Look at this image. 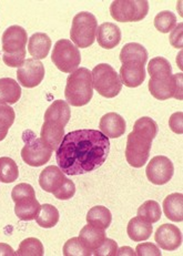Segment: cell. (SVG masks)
Returning a JSON list of instances; mask_svg holds the SVG:
<instances>
[{
    "label": "cell",
    "instance_id": "f546056e",
    "mask_svg": "<svg viewBox=\"0 0 183 256\" xmlns=\"http://www.w3.org/2000/svg\"><path fill=\"white\" fill-rule=\"evenodd\" d=\"M17 256H42L44 248L42 243L38 238H28L19 244Z\"/></svg>",
    "mask_w": 183,
    "mask_h": 256
},
{
    "label": "cell",
    "instance_id": "4dcf8cb0",
    "mask_svg": "<svg viewBox=\"0 0 183 256\" xmlns=\"http://www.w3.org/2000/svg\"><path fill=\"white\" fill-rule=\"evenodd\" d=\"M14 110L6 104H0V141L7 136L10 126L14 122Z\"/></svg>",
    "mask_w": 183,
    "mask_h": 256
},
{
    "label": "cell",
    "instance_id": "9c48e42d",
    "mask_svg": "<svg viewBox=\"0 0 183 256\" xmlns=\"http://www.w3.org/2000/svg\"><path fill=\"white\" fill-rule=\"evenodd\" d=\"M24 146L22 150V158L30 166H42L46 164L52 156V150L44 144L40 138L32 131L26 130L22 133Z\"/></svg>",
    "mask_w": 183,
    "mask_h": 256
},
{
    "label": "cell",
    "instance_id": "7402d4cb",
    "mask_svg": "<svg viewBox=\"0 0 183 256\" xmlns=\"http://www.w3.org/2000/svg\"><path fill=\"white\" fill-rule=\"evenodd\" d=\"M79 238L81 242L84 244V246L87 248L91 253H94V250L98 248L101 243L106 240V232L104 230H101L98 228H94L92 225H86L80 231Z\"/></svg>",
    "mask_w": 183,
    "mask_h": 256
},
{
    "label": "cell",
    "instance_id": "484cf974",
    "mask_svg": "<svg viewBox=\"0 0 183 256\" xmlns=\"http://www.w3.org/2000/svg\"><path fill=\"white\" fill-rule=\"evenodd\" d=\"M120 61L122 64L128 61H140L146 64L148 61V51L144 46L136 42H130L124 46L120 52Z\"/></svg>",
    "mask_w": 183,
    "mask_h": 256
},
{
    "label": "cell",
    "instance_id": "52a82bcc",
    "mask_svg": "<svg viewBox=\"0 0 183 256\" xmlns=\"http://www.w3.org/2000/svg\"><path fill=\"white\" fill-rule=\"evenodd\" d=\"M98 22L92 14L81 12L74 16L70 30V38L77 48H88L96 40Z\"/></svg>",
    "mask_w": 183,
    "mask_h": 256
},
{
    "label": "cell",
    "instance_id": "d4e9b609",
    "mask_svg": "<svg viewBox=\"0 0 183 256\" xmlns=\"http://www.w3.org/2000/svg\"><path fill=\"white\" fill-rule=\"evenodd\" d=\"M86 218H87L88 224L92 225V226L106 230L112 222V214L106 206H96L89 210Z\"/></svg>",
    "mask_w": 183,
    "mask_h": 256
},
{
    "label": "cell",
    "instance_id": "60d3db41",
    "mask_svg": "<svg viewBox=\"0 0 183 256\" xmlns=\"http://www.w3.org/2000/svg\"><path fill=\"white\" fill-rule=\"evenodd\" d=\"M116 255H132V256H134L136 253L132 248H130L128 246H124V248H121L120 250H118Z\"/></svg>",
    "mask_w": 183,
    "mask_h": 256
},
{
    "label": "cell",
    "instance_id": "74e56055",
    "mask_svg": "<svg viewBox=\"0 0 183 256\" xmlns=\"http://www.w3.org/2000/svg\"><path fill=\"white\" fill-rule=\"evenodd\" d=\"M183 114L182 112H176V114L170 116L169 126L170 129L178 134H182L183 133Z\"/></svg>",
    "mask_w": 183,
    "mask_h": 256
},
{
    "label": "cell",
    "instance_id": "d590c367",
    "mask_svg": "<svg viewBox=\"0 0 183 256\" xmlns=\"http://www.w3.org/2000/svg\"><path fill=\"white\" fill-rule=\"evenodd\" d=\"M26 54L27 50L20 51V52L12 54H2V60L8 66H12V68H19V66L24 64V58H26Z\"/></svg>",
    "mask_w": 183,
    "mask_h": 256
},
{
    "label": "cell",
    "instance_id": "7a4b0ae2",
    "mask_svg": "<svg viewBox=\"0 0 183 256\" xmlns=\"http://www.w3.org/2000/svg\"><path fill=\"white\" fill-rule=\"evenodd\" d=\"M149 91L158 100H182V74H172V66L164 57H156L148 64Z\"/></svg>",
    "mask_w": 183,
    "mask_h": 256
},
{
    "label": "cell",
    "instance_id": "836d02e7",
    "mask_svg": "<svg viewBox=\"0 0 183 256\" xmlns=\"http://www.w3.org/2000/svg\"><path fill=\"white\" fill-rule=\"evenodd\" d=\"M118 252V244L116 240L106 238L101 243L100 246L94 250L92 255L94 256H116Z\"/></svg>",
    "mask_w": 183,
    "mask_h": 256
},
{
    "label": "cell",
    "instance_id": "603a6c76",
    "mask_svg": "<svg viewBox=\"0 0 183 256\" xmlns=\"http://www.w3.org/2000/svg\"><path fill=\"white\" fill-rule=\"evenodd\" d=\"M152 231H154V226L151 223L144 221L139 216L131 218L128 228H126L129 238L134 242H142V240H148L151 236Z\"/></svg>",
    "mask_w": 183,
    "mask_h": 256
},
{
    "label": "cell",
    "instance_id": "d6986e66",
    "mask_svg": "<svg viewBox=\"0 0 183 256\" xmlns=\"http://www.w3.org/2000/svg\"><path fill=\"white\" fill-rule=\"evenodd\" d=\"M96 42L104 49H114L121 42V30L118 26L111 22H104L96 28Z\"/></svg>",
    "mask_w": 183,
    "mask_h": 256
},
{
    "label": "cell",
    "instance_id": "ac0fdd59",
    "mask_svg": "<svg viewBox=\"0 0 183 256\" xmlns=\"http://www.w3.org/2000/svg\"><path fill=\"white\" fill-rule=\"evenodd\" d=\"M126 120L116 112H109L104 114L101 118L99 124L100 132H102L109 139H116V138L124 136L126 130Z\"/></svg>",
    "mask_w": 183,
    "mask_h": 256
},
{
    "label": "cell",
    "instance_id": "4316f807",
    "mask_svg": "<svg viewBox=\"0 0 183 256\" xmlns=\"http://www.w3.org/2000/svg\"><path fill=\"white\" fill-rule=\"evenodd\" d=\"M36 221L39 226L44 228H54L59 222V212L52 204H44L40 208V212Z\"/></svg>",
    "mask_w": 183,
    "mask_h": 256
},
{
    "label": "cell",
    "instance_id": "cb8c5ba5",
    "mask_svg": "<svg viewBox=\"0 0 183 256\" xmlns=\"http://www.w3.org/2000/svg\"><path fill=\"white\" fill-rule=\"evenodd\" d=\"M166 216L174 222L183 221V194L174 193L168 196L164 201Z\"/></svg>",
    "mask_w": 183,
    "mask_h": 256
},
{
    "label": "cell",
    "instance_id": "8d00e7d4",
    "mask_svg": "<svg viewBox=\"0 0 183 256\" xmlns=\"http://www.w3.org/2000/svg\"><path fill=\"white\" fill-rule=\"evenodd\" d=\"M136 255L138 256H162L160 248L156 244L144 243L138 244L136 248Z\"/></svg>",
    "mask_w": 183,
    "mask_h": 256
},
{
    "label": "cell",
    "instance_id": "ba28073f",
    "mask_svg": "<svg viewBox=\"0 0 183 256\" xmlns=\"http://www.w3.org/2000/svg\"><path fill=\"white\" fill-rule=\"evenodd\" d=\"M92 86L100 96L104 98H114L122 90V82L116 71L108 64L96 66L92 72Z\"/></svg>",
    "mask_w": 183,
    "mask_h": 256
},
{
    "label": "cell",
    "instance_id": "ffe728a7",
    "mask_svg": "<svg viewBox=\"0 0 183 256\" xmlns=\"http://www.w3.org/2000/svg\"><path fill=\"white\" fill-rule=\"evenodd\" d=\"M52 49V39L44 32L34 34L28 42V51L34 59L42 60L47 57Z\"/></svg>",
    "mask_w": 183,
    "mask_h": 256
},
{
    "label": "cell",
    "instance_id": "1f68e13d",
    "mask_svg": "<svg viewBox=\"0 0 183 256\" xmlns=\"http://www.w3.org/2000/svg\"><path fill=\"white\" fill-rule=\"evenodd\" d=\"M176 26V17L169 10L159 12L154 18V27L162 34H168L174 30Z\"/></svg>",
    "mask_w": 183,
    "mask_h": 256
},
{
    "label": "cell",
    "instance_id": "7c38bea8",
    "mask_svg": "<svg viewBox=\"0 0 183 256\" xmlns=\"http://www.w3.org/2000/svg\"><path fill=\"white\" fill-rule=\"evenodd\" d=\"M146 178L156 186H164L174 176V166L169 158L164 156H158L152 158L146 168Z\"/></svg>",
    "mask_w": 183,
    "mask_h": 256
},
{
    "label": "cell",
    "instance_id": "83f0119b",
    "mask_svg": "<svg viewBox=\"0 0 183 256\" xmlns=\"http://www.w3.org/2000/svg\"><path fill=\"white\" fill-rule=\"evenodd\" d=\"M19 176V168L17 163L12 158L2 156L0 158V182L12 183Z\"/></svg>",
    "mask_w": 183,
    "mask_h": 256
},
{
    "label": "cell",
    "instance_id": "2e32d148",
    "mask_svg": "<svg viewBox=\"0 0 183 256\" xmlns=\"http://www.w3.org/2000/svg\"><path fill=\"white\" fill-rule=\"evenodd\" d=\"M146 64L140 61H128L120 68V80L128 88H136L146 80Z\"/></svg>",
    "mask_w": 183,
    "mask_h": 256
},
{
    "label": "cell",
    "instance_id": "ab89813d",
    "mask_svg": "<svg viewBox=\"0 0 183 256\" xmlns=\"http://www.w3.org/2000/svg\"><path fill=\"white\" fill-rule=\"evenodd\" d=\"M16 252L6 243H0V256H16Z\"/></svg>",
    "mask_w": 183,
    "mask_h": 256
},
{
    "label": "cell",
    "instance_id": "8992f818",
    "mask_svg": "<svg viewBox=\"0 0 183 256\" xmlns=\"http://www.w3.org/2000/svg\"><path fill=\"white\" fill-rule=\"evenodd\" d=\"M12 198L14 202V213L22 221H32L40 212V203L36 198L34 188L27 183H20L12 188Z\"/></svg>",
    "mask_w": 183,
    "mask_h": 256
},
{
    "label": "cell",
    "instance_id": "f35d334b",
    "mask_svg": "<svg viewBox=\"0 0 183 256\" xmlns=\"http://www.w3.org/2000/svg\"><path fill=\"white\" fill-rule=\"evenodd\" d=\"M182 28L183 24H179V26H176V29L174 32H171L170 34V44L178 49L182 48Z\"/></svg>",
    "mask_w": 183,
    "mask_h": 256
},
{
    "label": "cell",
    "instance_id": "277c9868",
    "mask_svg": "<svg viewBox=\"0 0 183 256\" xmlns=\"http://www.w3.org/2000/svg\"><path fill=\"white\" fill-rule=\"evenodd\" d=\"M71 116L70 106L67 101L56 100L46 111L44 122L40 131V139L49 149L56 151L62 142L64 126Z\"/></svg>",
    "mask_w": 183,
    "mask_h": 256
},
{
    "label": "cell",
    "instance_id": "d6a6232c",
    "mask_svg": "<svg viewBox=\"0 0 183 256\" xmlns=\"http://www.w3.org/2000/svg\"><path fill=\"white\" fill-rule=\"evenodd\" d=\"M64 256H90L92 253L84 246L79 238H72L68 240L64 245Z\"/></svg>",
    "mask_w": 183,
    "mask_h": 256
},
{
    "label": "cell",
    "instance_id": "5b68a950",
    "mask_svg": "<svg viewBox=\"0 0 183 256\" xmlns=\"http://www.w3.org/2000/svg\"><path fill=\"white\" fill-rule=\"evenodd\" d=\"M92 76L87 68H78L67 78L64 96L72 106H84L92 99Z\"/></svg>",
    "mask_w": 183,
    "mask_h": 256
},
{
    "label": "cell",
    "instance_id": "e575fe53",
    "mask_svg": "<svg viewBox=\"0 0 183 256\" xmlns=\"http://www.w3.org/2000/svg\"><path fill=\"white\" fill-rule=\"evenodd\" d=\"M76 193V186L74 183L67 178L66 182L64 183V186H61L57 192L54 193V198H57L58 200H62V201H66V200H70L74 196Z\"/></svg>",
    "mask_w": 183,
    "mask_h": 256
},
{
    "label": "cell",
    "instance_id": "4fadbf2b",
    "mask_svg": "<svg viewBox=\"0 0 183 256\" xmlns=\"http://www.w3.org/2000/svg\"><path fill=\"white\" fill-rule=\"evenodd\" d=\"M44 78V66L40 60L27 59L17 70L19 84L24 88H34L39 86Z\"/></svg>",
    "mask_w": 183,
    "mask_h": 256
},
{
    "label": "cell",
    "instance_id": "5bb4252c",
    "mask_svg": "<svg viewBox=\"0 0 183 256\" xmlns=\"http://www.w3.org/2000/svg\"><path fill=\"white\" fill-rule=\"evenodd\" d=\"M2 42L4 54H17L26 50L28 34L26 30L20 26H12L4 32Z\"/></svg>",
    "mask_w": 183,
    "mask_h": 256
},
{
    "label": "cell",
    "instance_id": "30bf717a",
    "mask_svg": "<svg viewBox=\"0 0 183 256\" xmlns=\"http://www.w3.org/2000/svg\"><path fill=\"white\" fill-rule=\"evenodd\" d=\"M149 12V2L146 0H116L110 6L111 17L118 22H136Z\"/></svg>",
    "mask_w": 183,
    "mask_h": 256
},
{
    "label": "cell",
    "instance_id": "9a60e30c",
    "mask_svg": "<svg viewBox=\"0 0 183 256\" xmlns=\"http://www.w3.org/2000/svg\"><path fill=\"white\" fill-rule=\"evenodd\" d=\"M154 240L162 250H176L182 244V233L174 224H164L156 230Z\"/></svg>",
    "mask_w": 183,
    "mask_h": 256
},
{
    "label": "cell",
    "instance_id": "44dd1931",
    "mask_svg": "<svg viewBox=\"0 0 183 256\" xmlns=\"http://www.w3.org/2000/svg\"><path fill=\"white\" fill-rule=\"evenodd\" d=\"M22 98V88L12 78L0 79V104H14Z\"/></svg>",
    "mask_w": 183,
    "mask_h": 256
},
{
    "label": "cell",
    "instance_id": "8fae6325",
    "mask_svg": "<svg viewBox=\"0 0 183 256\" xmlns=\"http://www.w3.org/2000/svg\"><path fill=\"white\" fill-rule=\"evenodd\" d=\"M52 60L60 71L72 74L81 62V54L79 49L70 40L61 39L54 44Z\"/></svg>",
    "mask_w": 183,
    "mask_h": 256
},
{
    "label": "cell",
    "instance_id": "3957f363",
    "mask_svg": "<svg viewBox=\"0 0 183 256\" xmlns=\"http://www.w3.org/2000/svg\"><path fill=\"white\" fill-rule=\"evenodd\" d=\"M158 134V124L149 116L136 121L134 131L128 136L126 146V162L132 168H142L148 161L152 141Z\"/></svg>",
    "mask_w": 183,
    "mask_h": 256
},
{
    "label": "cell",
    "instance_id": "e0dca14e",
    "mask_svg": "<svg viewBox=\"0 0 183 256\" xmlns=\"http://www.w3.org/2000/svg\"><path fill=\"white\" fill-rule=\"evenodd\" d=\"M66 180H67L66 174L61 171L59 166H50L44 168L42 172L40 173L39 186L44 191L54 194L64 186Z\"/></svg>",
    "mask_w": 183,
    "mask_h": 256
},
{
    "label": "cell",
    "instance_id": "6da1fadb",
    "mask_svg": "<svg viewBox=\"0 0 183 256\" xmlns=\"http://www.w3.org/2000/svg\"><path fill=\"white\" fill-rule=\"evenodd\" d=\"M110 153V141L99 130L82 129L69 132L56 150V161L67 176L96 171Z\"/></svg>",
    "mask_w": 183,
    "mask_h": 256
},
{
    "label": "cell",
    "instance_id": "f1b7e54d",
    "mask_svg": "<svg viewBox=\"0 0 183 256\" xmlns=\"http://www.w3.org/2000/svg\"><path fill=\"white\" fill-rule=\"evenodd\" d=\"M161 208L159 203L154 201V200H149V201H146L140 208H138V212L136 215L141 218L144 221L149 223H156L161 218Z\"/></svg>",
    "mask_w": 183,
    "mask_h": 256
}]
</instances>
